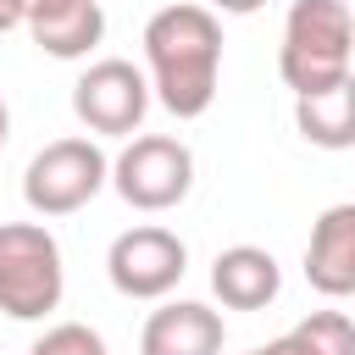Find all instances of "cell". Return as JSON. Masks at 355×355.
Listing matches in <instances>:
<instances>
[{
    "mask_svg": "<svg viewBox=\"0 0 355 355\" xmlns=\"http://www.w3.org/2000/svg\"><path fill=\"white\" fill-rule=\"evenodd\" d=\"M22 22H28L33 44L44 55H55V61H78V55H89L105 39L100 0H28Z\"/></svg>",
    "mask_w": 355,
    "mask_h": 355,
    "instance_id": "cell-10",
    "label": "cell"
},
{
    "mask_svg": "<svg viewBox=\"0 0 355 355\" xmlns=\"http://www.w3.org/2000/svg\"><path fill=\"white\" fill-rule=\"evenodd\" d=\"M72 111H78V122L89 133H116V139L128 133L133 139L144 111H150V83H144V72L133 61L105 55L72 83Z\"/></svg>",
    "mask_w": 355,
    "mask_h": 355,
    "instance_id": "cell-7",
    "label": "cell"
},
{
    "mask_svg": "<svg viewBox=\"0 0 355 355\" xmlns=\"http://www.w3.org/2000/svg\"><path fill=\"white\" fill-rule=\"evenodd\" d=\"M250 355H355V327H349L344 311H311L283 338L255 344Z\"/></svg>",
    "mask_w": 355,
    "mask_h": 355,
    "instance_id": "cell-13",
    "label": "cell"
},
{
    "mask_svg": "<svg viewBox=\"0 0 355 355\" xmlns=\"http://www.w3.org/2000/svg\"><path fill=\"white\" fill-rule=\"evenodd\" d=\"M183 272H189V244L161 222H139L116 233L105 250V277L128 300H166L183 283Z\"/></svg>",
    "mask_w": 355,
    "mask_h": 355,
    "instance_id": "cell-6",
    "label": "cell"
},
{
    "mask_svg": "<svg viewBox=\"0 0 355 355\" xmlns=\"http://www.w3.org/2000/svg\"><path fill=\"white\" fill-rule=\"evenodd\" d=\"M266 0H205V11H227V17H250V11H261Z\"/></svg>",
    "mask_w": 355,
    "mask_h": 355,
    "instance_id": "cell-15",
    "label": "cell"
},
{
    "mask_svg": "<svg viewBox=\"0 0 355 355\" xmlns=\"http://www.w3.org/2000/svg\"><path fill=\"white\" fill-rule=\"evenodd\" d=\"M67 266L44 222H0V311L11 322H39L61 305Z\"/></svg>",
    "mask_w": 355,
    "mask_h": 355,
    "instance_id": "cell-3",
    "label": "cell"
},
{
    "mask_svg": "<svg viewBox=\"0 0 355 355\" xmlns=\"http://www.w3.org/2000/svg\"><path fill=\"white\" fill-rule=\"evenodd\" d=\"M105 172L111 161L94 139H50L22 172V200L39 216H72L105 189Z\"/></svg>",
    "mask_w": 355,
    "mask_h": 355,
    "instance_id": "cell-5",
    "label": "cell"
},
{
    "mask_svg": "<svg viewBox=\"0 0 355 355\" xmlns=\"http://www.w3.org/2000/svg\"><path fill=\"white\" fill-rule=\"evenodd\" d=\"M355 83H333V89H316V94H294V122L311 144L322 150H349L355 144Z\"/></svg>",
    "mask_w": 355,
    "mask_h": 355,
    "instance_id": "cell-12",
    "label": "cell"
},
{
    "mask_svg": "<svg viewBox=\"0 0 355 355\" xmlns=\"http://www.w3.org/2000/svg\"><path fill=\"white\" fill-rule=\"evenodd\" d=\"M211 288L227 311H261L277 300L283 288V272L272 261V250L261 244H227L216 261H211Z\"/></svg>",
    "mask_w": 355,
    "mask_h": 355,
    "instance_id": "cell-11",
    "label": "cell"
},
{
    "mask_svg": "<svg viewBox=\"0 0 355 355\" xmlns=\"http://www.w3.org/2000/svg\"><path fill=\"white\" fill-rule=\"evenodd\" d=\"M105 183H116V194L133 211H172L194 189V150L172 133H139L111 161Z\"/></svg>",
    "mask_w": 355,
    "mask_h": 355,
    "instance_id": "cell-4",
    "label": "cell"
},
{
    "mask_svg": "<svg viewBox=\"0 0 355 355\" xmlns=\"http://www.w3.org/2000/svg\"><path fill=\"white\" fill-rule=\"evenodd\" d=\"M355 55V17L349 0H294L283 17V44H277V72L294 94H316L349 78Z\"/></svg>",
    "mask_w": 355,
    "mask_h": 355,
    "instance_id": "cell-2",
    "label": "cell"
},
{
    "mask_svg": "<svg viewBox=\"0 0 355 355\" xmlns=\"http://www.w3.org/2000/svg\"><path fill=\"white\" fill-rule=\"evenodd\" d=\"M6 133H11V111H6V100H0V144H6Z\"/></svg>",
    "mask_w": 355,
    "mask_h": 355,
    "instance_id": "cell-17",
    "label": "cell"
},
{
    "mask_svg": "<svg viewBox=\"0 0 355 355\" xmlns=\"http://www.w3.org/2000/svg\"><path fill=\"white\" fill-rule=\"evenodd\" d=\"M28 355H105V338L89 327V322H55L33 338Z\"/></svg>",
    "mask_w": 355,
    "mask_h": 355,
    "instance_id": "cell-14",
    "label": "cell"
},
{
    "mask_svg": "<svg viewBox=\"0 0 355 355\" xmlns=\"http://www.w3.org/2000/svg\"><path fill=\"white\" fill-rule=\"evenodd\" d=\"M144 61H150L144 83L155 89V100L178 122L205 116L211 100H216V78H222V22H216V11H205L194 0L161 6L144 22Z\"/></svg>",
    "mask_w": 355,
    "mask_h": 355,
    "instance_id": "cell-1",
    "label": "cell"
},
{
    "mask_svg": "<svg viewBox=\"0 0 355 355\" xmlns=\"http://www.w3.org/2000/svg\"><path fill=\"white\" fill-rule=\"evenodd\" d=\"M305 283L327 300L355 294V205H327L305 244Z\"/></svg>",
    "mask_w": 355,
    "mask_h": 355,
    "instance_id": "cell-8",
    "label": "cell"
},
{
    "mask_svg": "<svg viewBox=\"0 0 355 355\" xmlns=\"http://www.w3.org/2000/svg\"><path fill=\"white\" fill-rule=\"evenodd\" d=\"M222 311L200 305V300H166L161 311L144 316L139 333V355H222Z\"/></svg>",
    "mask_w": 355,
    "mask_h": 355,
    "instance_id": "cell-9",
    "label": "cell"
},
{
    "mask_svg": "<svg viewBox=\"0 0 355 355\" xmlns=\"http://www.w3.org/2000/svg\"><path fill=\"white\" fill-rule=\"evenodd\" d=\"M22 11H28V0H0V33H11L22 22Z\"/></svg>",
    "mask_w": 355,
    "mask_h": 355,
    "instance_id": "cell-16",
    "label": "cell"
}]
</instances>
